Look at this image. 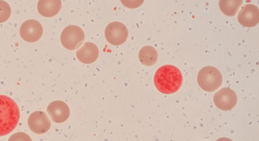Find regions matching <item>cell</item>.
I'll use <instances>...</instances> for the list:
<instances>
[{
    "mask_svg": "<svg viewBox=\"0 0 259 141\" xmlns=\"http://www.w3.org/2000/svg\"><path fill=\"white\" fill-rule=\"evenodd\" d=\"M158 57L157 50L150 45L143 47L139 53V59L140 62L147 66L154 65L157 61Z\"/></svg>",
    "mask_w": 259,
    "mask_h": 141,
    "instance_id": "obj_13",
    "label": "cell"
},
{
    "mask_svg": "<svg viewBox=\"0 0 259 141\" xmlns=\"http://www.w3.org/2000/svg\"><path fill=\"white\" fill-rule=\"evenodd\" d=\"M8 141H32V139L27 133L18 132L12 134Z\"/></svg>",
    "mask_w": 259,
    "mask_h": 141,
    "instance_id": "obj_16",
    "label": "cell"
},
{
    "mask_svg": "<svg viewBox=\"0 0 259 141\" xmlns=\"http://www.w3.org/2000/svg\"><path fill=\"white\" fill-rule=\"evenodd\" d=\"M216 141H233V140L228 137H221L217 139Z\"/></svg>",
    "mask_w": 259,
    "mask_h": 141,
    "instance_id": "obj_17",
    "label": "cell"
},
{
    "mask_svg": "<svg viewBox=\"0 0 259 141\" xmlns=\"http://www.w3.org/2000/svg\"><path fill=\"white\" fill-rule=\"evenodd\" d=\"M11 14L10 5L5 1L0 0V23L7 21Z\"/></svg>",
    "mask_w": 259,
    "mask_h": 141,
    "instance_id": "obj_15",
    "label": "cell"
},
{
    "mask_svg": "<svg viewBox=\"0 0 259 141\" xmlns=\"http://www.w3.org/2000/svg\"><path fill=\"white\" fill-rule=\"evenodd\" d=\"M84 38L85 35L82 29L77 25H71L63 30L60 41L65 48L73 51L81 45Z\"/></svg>",
    "mask_w": 259,
    "mask_h": 141,
    "instance_id": "obj_4",
    "label": "cell"
},
{
    "mask_svg": "<svg viewBox=\"0 0 259 141\" xmlns=\"http://www.w3.org/2000/svg\"><path fill=\"white\" fill-rule=\"evenodd\" d=\"M243 4V1H224L219 2V6L222 12L226 16L235 15Z\"/></svg>",
    "mask_w": 259,
    "mask_h": 141,
    "instance_id": "obj_14",
    "label": "cell"
},
{
    "mask_svg": "<svg viewBox=\"0 0 259 141\" xmlns=\"http://www.w3.org/2000/svg\"><path fill=\"white\" fill-rule=\"evenodd\" d=\"M47 111L52 120L57 123L66 121L70 115L68 105L62 101H55L48 105Z\"/></svg>",
    "mask_w": 259,
    "mask_h": 141,
    "instance_id": "obj_10",
    "label": "cell"
},
{
    "mask_svg": "<svg viewBox=\"0 0 259 141\" xmlns=\"http://www.w3.org/2000/svg\"><path fill=\"white\" fill-rule=\"evenodd\" d=\"M213 102L218 108L223 111L232 109L237 102L236 92L229 87H223L213 96Z\"/></svg>",
    "mask_w": 259,
    "mask_h": 141,
    "instance_id": "obj_6",
    "label": "cell"
},
{
    "mask_svg": "<svg viewBox=\"0 0 259 141\" xmlns=\"http://www.w3.org/2000/svg\"><path fill=\"white\" fill-rule=\"evenodd\" d=\"M20 119V110L12 98L0 95V136L11 133L17 126Z\"/></svg>",
    "mask_w": 259,
    "mask_h": 141,
    "instance_id": "obj_2",
    "label": "cell"
},
{
    "mask_svg": "<svg viewBox=\"0 0 259 141\" xmlns=\"http://www.w3.org/2000/svg\"><path fill=\"white\" fill-rule=\"evenodd\" d=\"M157 89L163 94L177 92L183 83V75L180 69L172 65H165L159 68L154 76Z\"/></svg>",
    "mask_w": 259,
    "mask_h": 141,
    "instance_id": "obj_1",
    "label": "cell"
},
{
    "mask_svg": "<svg viewBox=\"0 0 259 141\" xmlns=\"http://www.w3.org/2000/svg\"><path fill=\"white\" fill-rule=\"evenodd\" d=\"M128 35V32L126 26L118 21L110 23L105 30L106 39L113 45H119L124 43Z\"/></svg>",
    "mask_w": 259,
    "mask_h": 141,
    "instance_id": "obj_5",
    "label": "cell"
},
{
    "mask_svg": "<svg viewBox=\"0 0 259 141\" xmlns=\"http://www.w3.org/2000/svg\"><path fill=\"white\" fill-rule=\"evenodd\" d=\"M61 1L40 0L38 2L37 8L39 14L45 17H52L60 11Z\"/></svg>",
    "mask_w": 259,
    "mask_h": 141,
    "instance_id": "obj_12",
    "label": "cell"
},
{
    "mask_svg": "<svg viewBox=\"0 0 259 141\" xmlns=\"http://www.w3.org/2000/svg\"><path fill=\"white\" fill-rule=\"evenodd\" d=\"M43 33L42 25L38 21L29 19L24 22L20 28V34L25 41L34 42L38 40Z\"/></svg>",
    "mask_w": 259,
    "mask_h": 141,
    "instance_id": "obj_7",
    "label": "cell"
},
{
    "mask_svg": "<svg viewBox=\"0 0 259 141\" xmlns=\"http://www.w3.org/2000/svg\"><path fill=\"white\" fill-rule=\"evenodd\" d=\"M239 23L245 27L256 26L259 22V10L254 5H245L240 10L237 16Z\"/></svg>",
    "mask_w": 259,
    "mask_h": 141,
    "instance_id": "obj_9",
    "label": "cell"
},
{
    "mask_svg": "<svg viewBox=\"0 0 259 141\" xmlns=\"http://www.w3.org/2000/svg\"><path fill=\"white\" fill-rule=\"evenodd\" d=\"M27 123L30 130L38 134L46 133L51 125L46 113L41 111L32 112L28 117Z\"/></svg>",
    "mask_w": 259,
    "mask_h": 141,
    "instance_id": "obj_8",
    "label": "cell"
},
{
    "mask_svg": "<svg viewBox=\"0 0 259 141\" xmlns=\"http://www.w3.org/2000/svg\"><path fill=\"white\" fill-rule=\"evenodd\" d=\"M99 51L97 45L91 42H86L76 52V57L81 63L90 64L98 58Z\"/></svg>",
    "mask_w": 259,
    "mask_h": 141,
    "instance_id": "obj_11",
    "label": "cell"
},
{
    "mask_svg": "<svg viewBox=\"0 0 259 141\" xmlns=\"http://www.w3.org/2000/svg\"><path fill=\"white\" fill-rule=\"evenodd\" d=\"M197 83L203 90L212 92L222 84L223 78L220 71L215 67L207 66L203 67L197 75Z\"/></svg>",
    "mask_w": 259,
    "mask_h": 141,
    "instance_id": "obj_3",
    "label": "cell"
}]
</instances>
